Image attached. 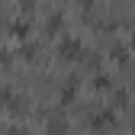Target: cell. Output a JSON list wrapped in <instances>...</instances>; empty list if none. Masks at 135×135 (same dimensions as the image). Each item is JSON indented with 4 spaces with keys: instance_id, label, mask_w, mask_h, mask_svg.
I'll list each match as a JSON object with an SVG mask.
<instances>
[{
    "instance_id": "cell-1",
    "label": "cell",
    "mask_w": 135,
    "mask_h": 135,
    "mask_svg": "<svg viewBox=\"0 0 135 135\" xmlns=\"http://www.w3.org/2000/svg\"><path fill=\"white\" fill-rule=\"evenodd\" d=\"M58 55H61V58H77V55H80V42H77L74 36H64L61 45H58Z\"/></svg>"
},
{
    "instance_id": "cell-3",
    "label": "cell",
    "mask_w": 135,
    "mask_h": 135,
    "mask_svg": "<svg viewBox=\"0 0 135 135\" xmlns=\"http://www.w3.org/2000/svg\"><path fill=\"white\" fill-rule=\"evenodd\" d=\"M74 97H77V80H68L61 87V103H71Z\"/></svg>"
},
{
    "instance_id": "cell-9",
    "label": "cell",
    "mask_w": 135,
    "mask_h": 135,
    "mask_svg": "<svg viewBox=\"0 0 135 135\" xmlns=\"http://www.w3.org/2000/svg\"><path fill=\"white\" fill-rule=\"evenodd\" d=\"M32 3H36V0H23V7H26V10H29V7H32Z\"/></svg>"
},
{
    "instance_id": "cell-4",
    "label": "cell",
    "mask_w": 135,
    "mask_h": 135,
    "mask_svg": "<svg viewBox=\"0 0 135 135\" xmlns=\"http://www.w3.org/2000/svg\"><path fill=\"white\" fill-rule=\"evenodd\" d=\"M10 32H13L16 39H26V36H29V23H13V29H10Z\"/></svg>"
},
{
    "instance_id": "cell-7",
    "label": "cell",
    "mask_w": 135,
    "mask_h": 135,
    "mask_svg": "<svg viewBox=\"0 0 135 135\" xmlns=\"http://www.w3.org/2000/svg\"><path fill=\"white\" fill-rule=\"evenodd\" d=\"M113 58H116V61H126L129 52H126V48H113Z\"/></svg>"
},
{
    "instance_id": "cell-12",
    "label": "cell",
    "mask_w": 135,
    "mask_h": 135,
    "mask_svg": "<svg viewBox=\"0 0 135 135\" xmlns=\"http://www.w3.org/2000/svg\"><path fill=\"white\" fill-rule=\"evenodd\" d=\"M132 129H135V119H132Z\"/></svg>"
},
{
    "instance_id": "cell-11",
    "label": "cell",
    "mask_w": 135,
    "mask_h": 135,
    "mask_svg": "<svg viewBox=\"0 0 135 135\" xmlns=\"http://www.w3.org/2000/svg\"><path fill=\"white\" fill-rule=\"evenodd\" d=\"M132 45H135V32H132Z\"/></svg>"
},
{
    "instance_id": "cell-8",
    "label": "cell",
    "mask_w": 135,
    "mask_h": 135,
    "mask_svg": "<svg viewBox=\"0 0 135 135\" xmlns=\"http://www.w3.org/2000/svg\"><path fill=\"white\" fill-rule=\"evenodd\" d=\"M93 84H97V87H109V77H106V74H97Z\"/></svg>"
},
{
    "instance_id": "cell-10",
    "label": "cell",
    "mask_w": 135,
    "mask_h": 135,
    "mask_svg": "<svg viewBox=\"0 0 135 135\" xmlns=\"http://www.w3.org/2000/svg\"><path fill=\"white\" fill-rule=\"evenodd\" d=\"M80 7H84V10H87V7H90V0H80Z\"/></svg>"
},
{
    "instance_id": "cell-6",
    "label": "cell",
    "mask_w": 135,
    "mask_h": 135,
    "mask_svg": "<svg viewBox=\"0 0 135 135\" xmlns=\"http://www.w3.org/2000/svg\"><path fill=\"white\" fill-rule=\"evenodd\" d=\"M61 29V13H55L52 20H48V32H58Z\"/></svg>"
},
{
    "instance_id": "cell-2",
    "label": "cell",
    "mask_w": 135,
    "mask_h": 135,
    "mask_svg": "<svg viewBox=\"0 0 135 135\" xmlns=\"http://www.w3.org/2000/svg\"><path fill=\"white\" fill-rule=\"evenodd\" d=\"M90 126H93V129H106V126H113V109H103V113H97L93 119H90Z\"/></svg>"
},
{
    "instance_id": "cell-5",
    "label": "cell",
    "mask_w": 135,
    "mask_h": 135,
    "mask_svg": "<svg viewBox=\"0 0 135 135\" xmlns=\"http://www.w3.org/2000/svg\"><path fill=\"white\" fill-rule=\"evenodd\" d=\"M126 103H129L126 90H116V97H113V106H126Z\"/></svg>"
}]
</instances>
